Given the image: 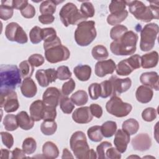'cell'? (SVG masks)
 Returning a JSON list of instances; mask_svg holds the SVG:
<instances>
[{
  "mask_svg": "<svg viewBox=\"0 0 159 159\" xmlns=\"http://www.w3.org/2000/svg\"><path fill=\"white\" fill-rule=\"evenodd\" d=\"M5 35L11 42H16L20 44L27 42L28 37L23 28L17 22L9 23L5 29Z\"/></svg>",
  "mask_w": 159,
  "mask_h": 159,
  "instance_id": "obj_11",
  "label": "cell"
},
{
  "mask_svg": "<svg viewBox=\"0 0 159 159\" xmlns=\"http://www.w3.org/2000/svg\"><path fill=\"white\" fill-rule=\"evenodd\" d=\"M42 40H43L44 44L52 43L58 37L56 30L53 27H46L42 29Z\"/></svg>",
  "mask_w": 159,
  "mask_h": 159,
  "instance_id": "obj_38",
  "label": "cell"
},
{
  "mask_svg": "<svg viewBox=\"0 0 159 159\" xmlns=\"http://www.w3.org/2000/svg\"><path fill=\"white\" fill-rule=\"evenodd\" d=\"M73 158V156L72 155V154L71 153V152L68 150V148H65L63 150V154H62V157L61 158Z\"/></svg>",
  "mask_w": 159,
  "mask_h": 159,
  "instance_id": "obj_62",
  "label": "cell"
},
{
  "mask_svg": "<svg viewBox=\"0 0 159 159\" xmlns=\"http://www.w3.org/2000/svg\"><path fill=\"white\" fill-rule=\"evenodd\" d=\"M45 104L43 101L38 99L34 101L30 106L29 111L30 117L34 121H40L43 119Z\"/></svg>",
  "mask_w": 159,
  "mask_h": 159,
  "instance_id": "obj_21",
  "label": "cell"
},
{
  "mask_svg": "<svg viewBox=\"0 0 159 159\" xmlns=\"http://www.w3.org/2000/svg\"><path fill=\"white\" fill-rule=\"evenodd\" d=\"M30 42L34 44H37L42 40V29L39 26H34L29 32Z\"/></svg>",
  "mask_w": 159,
  "mask_h": 159,
  "instance_id": "obj_45",
  "label": "cell"
},
{
  "mask_svg": "<svg viewBox=\"0 0 159 159\" xmlns=\"http://www.w3.org/2000/svg\"><path fill=\"white\" fill-rule=\"evenodd\" d=\"M39 21L43 24H50L53 22L55 17L51 14H41L38 17Z\"/></svg>",
  "mask_w": 159,
  "mask_h": 159,
  "instance_id": "obj_58",
  "label": "cell"
},
{
  "mask_svg": "<svg viewBox=\"0 0 159 159\" xmlns=\"http://www.w3.org/2000/svg\"><path fill=\"white\" fill-rule=\"evenodd\" d=\"M70 145L75 157L79 159L97 158L96 152L89 148L85 134L82 131H76L71 136Z\"/></svg>",
  "mask_w": 159,
  "mask_h": 159,
  "instance_id": "obj_4",
  "label": "cell"
},
{
  "mask_svg": "<svg viewBox=\"0 0 159 159\" xmlns=\"http://www.w3.org/2000/svg\"><path fill=\"white\" fill-rule=\"evenodd\" d=\"M57 117L56 107L45 106L43 120H55Z\"/></svg>",
  "mask_w": 159,
  "mask_h": 159,
  "instance_id": "obj_56",
  "label": "cell"
},
{
  "mask_svg": "<svg viewBox=\"0 0 159 159\" xmlns=\"http://www.w3.org/2000/svg\"><path fill=\"white\" fill-rule=\"evenodd\" d=\"M2 123L5 129L7 131H14L19 127L16 116L14 114H8L5 116Z\"/></svg>",
  "mask_w": 159,
  "mask_h": 159,
  "instance_id": "obj_36",
  "label": "cell"
},
{
  "mask_svg": "<svg viewBox=\"0 0 159 159\" xmlns=\"http://www.w3.org/2000/svg\"><path fill=\"white\" fill-rule=\"evenodd\" d=\"M57 1H52V0H47L43 1L39 7L40 12L42 14H51L53 15L56 11L57 5L60 2H62Z\"/></svg>",
  "mask_w": 159,
  "mask_h": 159,
  "instance_id": "obj_29",
  "label": "cell"
},
{
  "mask_svg": "<svg viewBox=\"0 0 159 159\" xmlns=\"http://www.w3.org/2000/svg\"><path fill=\"white\" fill-rule=\"evenodd\" d=\"M158 31V25L154 22L147 24L142 28L140 41V48L142 51L148 52L154 47Z\"/></svg>",
  "mask_w": 159,
  "mask_h": 159,
  "instance_id": "obj_7",
  "label": "cell"
},
{
  "mask_svg": "<svg viewBox=\"0 0 159 159\" xmlns=\"http://www.w3.org/2000/svg\"><path fill=\"white\" fill-rule=\"evenodd\" d=\"M96 35L95 22L93 20H85L77 25L74 37L78 45L86 47L96 39Z\"/></svg>",
  "mask_w": 159,
  "mask_h": 159,
  "instance_id": "obj_5",
  "label": "cell"
},
{
  "mask_svg": "<svg viewBox=\"0 0 159 159\" xmlns=\"http://www.w3.org/2000/svg\"><path fill=\"white\" fill-rule=\"evenodd\" d=\"M157 116V111L153 107H147L142 112V117L146 122L154 120Z\"/></svg>",
  "mask_w": 159,
  "mask_h": 159,
  "instance_id": "obj_48",
  "label": "cell"
},
{
  "mask_svg": "<svg viewBox=\"0 0 159 159\" xmlns=\"http://www.w3.org/2000/svg\"><path fill=\"white\" fill-rule=\"evenodd\" d=\"M29 62L34 67H39L43 65L45 61L44 57L39 53L32 54L28 58Z\"/></svg>",
  "mask_w": 159,
  "mask_h": 159,
  "instance_id": "obj_52",
  "label": "cell"
},
{
  "mask_svg": "<svg viewBox=\"0 0 159 159\" xmlns=\"http://www.w3.org/2000/svg\"><path fill=\"white\" fill-rule=\"evenodd\" d=\"M122 129L127 132L130 135L135 134L139 129V124L138 121L133 118H130L123 122Z\"/></svg>",
  "mask_w": 159,
  "mask_h": 159,
  "instance_id": "obj_31",
  "label": "cell"
},
{
  "mask_svg": "<svg viewBox=\"0 0 159 159\" xmlns=\"http://www.w3.org/2000/svg\"><path fill=\"white\" fill-rule=\"evenodd\" d=\"M127 31L128 29L124 25H114L110 31V37L114 40H118L120 37H122Z\"/></svg>",
  "mask_w": 159,
  "mask_h": 159,
  "instance_id": "obj_43",
  "label": "cell"
},
{
  "mask_svg": "<svg viewBox=\"0 0 159 159\" xmlns=\"http://www.w3.org/2000/svg\"><path fill=\"white\" fill-rule=\"evenodd\" d=\"M134 158H140V157H138V156H134V155H131V156H129V157H127V158H134Z\"/></svg>",
  "mask_w": 159,
  "mask_h": 159,
  "instance_id": "obj_63",
  "label": "cell"
},
{
  "mask_svg": "<svg viewBox=\"0 0 159 159\" xmlns=\"http://www.w3.org/2000/svg\"><path fill=\"white\" fill-rule=\"evenodd\" d=\"M75 82L73 78H70L68 81L64 83L61 87V93L63 96H68L75 89Z\"/></svg>",
  "mask_w": 159,
  "mask_h": 159,
  "instance_id": "obj_51",
  "label": "cell"
},
{
  "mask_svg": "<svg viewBox=\"0 0 159 159\" xmlns=\"http://www.w3.org/2000/svg\"><path fill=\"white\" fill-rule=\"evenodd\" d=\"M91 112L93 117L100 118L102 115V109L101 106L98 104H91L89 106Z\"/></svg>",
  "mask_w": 159,
  "mask_h": 159,
  "instance_id": "obj_57",
  "label": "cell"
},
{
  "mask_svg": "<svg viewBox=\"0 0 159 159\" xmlns=\"http://www.w3.org/2000/svg\"><path fill=\"white\" fill-rule=\"evenodd\" d=\"M93 118L89 107L84 106L77 108L72 114L73 120L78 124H88Z\"/></svg>",
  "mask_w": 159,
  "mask_h": 159,
  "instance_id": "obj_18",
  "label": "cell"
},
{
  "mask_svg": "<svg viewBox=\"0 0 159 159\" xmlns=\"http://www.w3.org/2000/svg\"><path fill=\"white\" fill-rule=\"evenodd\" d=\"M125 1H111L109 9L111 14L118 13L125 9L126 7Z\"/></svg>",
  "mask_w": 159,
  "mask_h": 159,
  "instance_id": "obj_46",
  "label": "cell"
},
{
  "mask_svg": "<svg viewBox=\"0 0 159 159\" xmlns=\"http://www.w3.org/2000/svg\"><path fill=\"white\" fill-rule=\"evenodd\" d=\"M131 143L134 150L140 152L146 151L152 146L151 138L146 133H140L137 135L132 139Z\"/></svg>",
  "mask_w": 159,
  "mask_h": 159,
  "instance_id": "obj_16",
  "label": "cell"
},
{
  "mask_svg": "<svg viewBox=\"0 0 159 159\" xmlns=\"http://www.w3.org/2000/svg\"><path fill=\"white\" fill-rule=\"evenodd\" d=\"M137 40L138 35L132 30H128L118 40L111 43L110 50L116 55H132L136 51Z\"/></svg>",
  "mask_w": 159,
  "mask_h": 159,
  "instance_id": "obj_3",
  "label": "cell"
},
{
  "mask_svg": "<svg viewBox=\"0 0 159 159\" xmlns=\"http://www.w3.org/2000/svg\"><path fill=\"white\" fill-rule=\"evenodd\" d=\"M155 158V157H151V156H146V157H143V158Z\"/></svg>",
  "mask_w": 159,
  "mask_h": 159,
  "instance_id": "obj_64",
  "label": "cell"
},
{
  "mask_svg": "<svg viewBox=\"0 0 159 159\" xmlns=\"http://www.w3.org/2000/svg\"><path fill=\"white\" fill-rule=\"evenodd\" d=\"M21 15L27 19H31L35 15L36 11L35 7L30 4H29L24 9L20 11Z\"/></svg>",
  "mask_w": 159,
  "mask_h": 159,
  "instance_id": "obj_54",
  "label": "cell"
},
{
  "mask_svg": "<svg viewBox=\"0 0 159 159\" xmlns=\"http://www.w3.org/2000/svg\"><path fill=\"white\" fill-rule=\"evenodd\" d=\"M140 67V56L138 54H135L119 61L116 66V71L119 76H127L134 70Z\"/></svg>",
  "mask_w": 159,
  "mask_h": 159,
  "instance_id": "obj_10",
  "label": "cell"
},
{
  "mask_svg": "<svg viewBox=\"0 0 159 159\" xmlns=\"http://www.w3.org/2000/svg\"><path fill=\"white\" fill-rule=\"evenodd\" d=\"M57 129V124L55 120H43L40 125V130L45 135H52Z\"/></svg>",
  "mask_w": 159,
  "mask_h": 159,
  "instance_id": "obj_32",
  "label": "cell"
},
{
  "mask_svg": "<svg viewBox=\"0 0 159 159\" xmlns=\"http://www.w3.org/2000/svg\"><path fill=\"white\" fill-rule=\"evenodd\" d=\"M59 16L65 27L70 25H78L87 20V18L82 14L80 10L73 2H67L63 6L59 12Z\"/></svg>",
  "mask_w": 159,
  "mask_h": 159,
  "instance_id": "obj_6",
  "label": "cell"
},
{
  "mask_svg": "<svg viewBox=\"0 0 159 159\" xmlns=\"http://www.w3.org/2000/svg\"><path fill=\"white\" fill-rule=\"evenodd\" d=\"M129 6V12L139 20L143 22H149L152 19H158V3L150 2L147 6L140 1H125Z\"/></svg>",
  "mask_w": 159,
  "mask_h": 159,
  "instance_id": "obj_2",
  "label": "cell"
},
{
  "mask_svg": "<svg viewBox=\"0 0 159 159\" xmlns=\"http://www.w3.org/2000/svg\"><path fill=\"white\" fill-rule=\"evenodd\" d=\"M87 134L89 139L94 142H99L103 139L101 127L99 125H94L88 129Z\"/></svg>",
  "mask_w": 159,
  "mask_h": 159,
  "instance_id": "obj_37",
  "label": "cell"
},
{
  "mask_svg": "<svg viewBox=\"0 0 159 159\" xmlns=\"http://www.w3.org/2000/svg\"><path fill=\"white\" fill-rule=\"evenodd\" d=\"M101 86L98 83H91L88 87V93L89 97L93 100L98 99L101 96Z\"/></svg>",
  "mask_w": 159,
  "mask_h": 159,
  "instance_id": "obj_47",
  "label": "cell"
},
{
  "mask_svg": "<svg viewBox=\"0 0 159 159\" xmlns=\"http://www.w3.org/2000/svg\"><path fill=\"white\" fill-rule=\"evenodd\" d=\"M19 70L22 78L24 79L27 78H30L33 75L34 66H33L28 60H24L20 63Z\"/></svg>",
  "mask_w": 159,
  "mask_h": 159,
  "instance_id": "obj_41",
  "label": "cell"
},
{
  "mask_svg": "<svg viewBox=\"0 0 159 159\" xmlns=\"http://www.w3.org/2000/svg\"><path fill=\"white\" fill-rule=\"evenodd\" d=\"M153 96V91L152 88L145 85L139 86L135 92V97L140 103L146 104L149 102Z\"/></svg>",
  "mask_w": 159,
  "mask_h": 159,
  "instance_id": "obj_23",
  "label": "cell"
},
{
  "mask_svg": "<svg viewBox=\"0 0 159 159\" xmlns=\"http://www.w3.org/2000/svg\"><path fill=\"white\" fill-rule=\"evenodd\" d=\"M0 107L4 108L6 112L11 113L16 111L19 107L17 95L16 91H12L0 94Z\"/></svg>",
  "mask_w": 159,
  "mask_h": 159,
  "instance_id": "obj_12",
  "label": "cell"
},
{
  "mask_svg": "<svg viewBox=\"0 0 159 159\" xmlns=\"http://www.w3.org/2000/svg\"><path fill=\"white\" fill-rule=\"evenodd\" d=\"M57 78L61 81L70 79L72 75L69 68L65 65L58 66L57 70Z\"/></svg>",
  "mask_w": 159,
  "mask_h": 159,
  "instance_id": "obj_49",
  "label": "cell"
},
{
  "mask_svg": "<svg viewBox=\"0 0 159 159\" xmlns=\"http://www.w3.org/2000/svg\"><path fill=\"white\" fill-rule=\"evenodd\" d=\"M105 155L106 159H120L121 158V153L112 146L106 150Z\"/></svg>",
  "mask_w": 159,
  "mask_h": 159,
  "instance_id": "obj_55",
  "label": "cell"
},
{
  "mask_svg": "<svg viewBox=\"0 0 159 159\" xmlns=\"http://www.w3.org/2000/svg\"><path fill=\"white\" fill-rule=\"evenodd\" d=\"M1 93L14 91L21 83L22 76L16 65H1L0 66Z\"/></svg>",
  "mask_w": 159,
  "mask_h": 159,
  "instance_id": "obj_1",
  "label": "cell"
},
{
  "mask_svg": "<svg viewBox=\"0 0 159 159\" xmlns=\"http://www.w3.org/2000/svg\"><path fill=\"white\" fill-rule=\"evenodd\" d=\"M109 80L112 84L114 91L115 95L116 93H123L128 91L130 89L132 85V81L129 78H119L116 76L112 75L110 78Z\"/></svg>",
  "mask_w": 159,
  "mask_h": 159,
  "instance_id": "obj_19",
  "label": "cell"
},
{
  "mask_svg": "<svg viewBox=\"0 0 159 159\" xmlns=\"http://www.w3.org/2000/svg\"><path fill=\"white\" fill-rule=\"evenodd\" d=\"M76 77L81 81H88L91 75V68L88 65H78L73 69Z\"/></svg>",
  "mask_w": 159,
  "mask_h": 159,
  "instance_id": "obj_26",
  "label": "cell"
},
{
  "mask_svg": "<svg viewBox=\"0 0 159 159\" xmlns=\"http://www.w3.org/2000/svg\"><path fill=\"white\" fill-rule=\"evenodd\" d=\"M158 75L155 71H149L143 73L140 76V83L145 86H148L156 91L159 89Z\"/></svg>",
  "mask_w": 159,
  "mask_h": 159,
  "instance_id": "obj_20",
  "label": "cell"
},
{
  "mask_svg": "<svg viewBox=\"0 0 159 159\" xmlns=\"http://www.w3.org/2000/svg\"><path fill=\"white\" fill-rule=\"evenodd\" d=\"M45 59L51 63L67 60L70 56L68 48L61 43L54 45L45 50Z\"/></svg>",
  "mask_w": 159,
  "mask_h": 159,
  "instance_id": "obj_9",
  "label": "cell"
},
{
  "mask_svg": "<svg viewBox=\"0 0 159 159\" xmlns=\"http://www.w3.org/2000/svg\"><path fill=\"white\" fill-rule=\"evenodd\" d=\"M128 16V11L124 10L118 13L110 14L107 17V22L111 25H116L120 24Z\"/></svg>",
  "mask_w": 159,
  "mask_h": 159,
  "instance_id": "obj_30",
  "label": "cell"
},
{
  "mask_svg": "<svg viewBox=\"0 0 159 159\" xmlns=\"http://www.w3.org/2000/svg\"><path fill=\"white\" fill-rule=\"evenodd\" d=\"M106 109L110 114L117 117H123L131 112L132 106L129 103L123 102L119 97L113 96L107 102Z\"/></svg>",
  "mask_w": 159,
  "mask_h": 159,
  "instance_id": "obj_8",
  "label": "cell"
},
{
  "mask_svg": "<svg viewBox=\"0 0 159 159\" xmlns=\"http://www.w3.org/2000/svg\"><path fill=\"white\" fill-rule=\"evenodd\" d=\"M100 86L101 89L100 97L102 98H107L111 96H116L112 84L109 80L102 81L100 83Z\"/></svg>",
  "mask_w": 159,
  "mask_h": 159,
  "instance_id": "obj_39",
  "label": "cell"
},
{
  "mask_svg": "<svg viewBox=\"0 0 159 159\" xmlns=\"http://www.w3.org/2000/svg\"><path fill=\"white\" fill-rule=\"evenodd\" d=\"M101 127L103 136L106 138H109L115 134L117 131V126L116 122L108 120L103 123Z\"/></svg>",
  "mask_w": 159,
  "mask_h": 159,
  "instance_id": "obj_34",
  "label": "cell"
},
{
  "mask_svg": "<svg viewBox=\"0 0 159 159\" xmlns=\"http://www.w3.org/2000/svg\"><path fill=\"white\" fill-rule=\"evenodd\" d=\"M1 137L3 144L7 148H11L14 144V138L12 134L7 132H1Z\"/></svg>",
  "mask_w": 159,
  "mask_h": 159,
  "instance_id": "obj_53",
  "label": "cell"
},
{
  "mask_svg": "<svg viewBox=\"0 0 159 159\" xmlns=\"http://www.w3.org/2000/svg\"><path fill=\"white\" fill-rule=\"evenodd\" d=\"M59 104L61 110L65 114H71L75 108V104L66 96H61Z\"/></svg>",
  "mask_w": 159,
  "mask_h": 159,
  "instance_id": "obj_40",
  "label": "cell"
},
{
  "mask_svg": "<svg viewBox=\"0 0 159 159\" xmlns=\"http://www.w3.org/2000/svg\"><path fill=\"white\" fill-rule=\"evenodd\" d=\"M12 1H2L0 6V18L4 20L11 19L14 14Z\"/></svg>",
  "mask_w": 159,
  "mask_h": 159,
  "instance_id": "obj_28",
  "label": "cell"
},
{
  "mask_svg": "<svg viewBox=\"0 0 159 159\" xmlns=\"http://www.w3.org/2000/svg\"><path fill=\"white\" fill-rule=\"evenodd\" d=\"M91 55L95 60L101 61L107 58L109 53L106 47L102 45H97L92 48Z\"/></svg>",
  "mask_w": 159,
  "mask_h": 159,
  "instance_id": "obj_33",
  "label": "cell"
},
{
  "mask_svg": "<svg viewBox=\"0 0 159 159\" xmlns=\"http://www.w3.org/2000/svg\"><path fill=\"white\" fill-rule=\"evenodd\" d=\"M20 91L24 96L28 98L34 97L37 92L36 84L31 78H25L21 85Z\"/></svg>",
  "mask_w": 159,
  "mask_h": 159,
  "instance_id": "obj_22",
  "label": "cell"
},
{
  "mask_svg": "<svg viewBox=\"0 0 159 159\" xmlns=\"http://www.w3.org/2000/svg\"><path fill=\"white\" fill-rule=\"evenodd\" d=\"M25 153L24 152L23 150L20 149L19 148H15L12 152H11V158L14 159H19V158H26Z\"/></svg>",
  "mask_w": 159,
  "mask_h": 159,
  "instance_id": "obj_60",
  "label": "cell"
},
{
  "mask_svg": "<svg viewBox=\"0 0 159 159\" xmlns=\"http://www.w3.org/2000/svg\"><path fill=\"white\" fill-rule=\"evenodd\" d=\"M112 144L107 141H104L101 142L99 145L96 147V154L97 157L99 159H106V150L112 147Z\"/></svg>",
  "mask_w": 159,
  "mask_h": 159,
  "instance_id": "obj_50",
  "label": "cell"
},
{
  "mask_svg": "<svg viewBox=\"0 0 159 159\" xmlns=\"http://www.w3.org/2000/svg\"><path fill=\"white\" fill-rule=\"evenodd\" d=\"M130 142V135L123 129H118L115 133L114 144L115 148L120 153H124Z\"/></svg>",
  "mask_w": 159,
  "mask_h": 159,
  "instance_id": "obj_17",
  "label": "cell"
},
{
  "mask_svg": "<svg viewBox=\"0 0 159 159\" xmlns=\"http://www.w3.org/2000/svg\"><path fill=\"white\" fill-rule=\"evenodd\" d=\"M19 126L23 130H29L33 128L34 120L25 111H20L16 115Z\"/></svg>",
  "mask_w": 159,
  "mask_h": 159,
  "instance_id": "obj_25",
  "label": "cell"
},
{
  "mask_svg": "<svg viewBox=\"0 0 159 159\" xmlns=\"http://www.w3.org/2000/svg\"><path fill=\"white\" fill-rule=\"evenodd\" d=\"M29 4L28 1L26 0H13L12 1V7L13 9L20 11L24 9Z\"/></svg>",
  "mask_w": 159,
  "mask_h": 159,
  "instance_id": "obj_59",
  "label": "cell"
},
{
  "mask_svg": "<svg viewBox=\"0 0 159 159\" xmlns=\"http://www.w3.org/2000/svg\"><path fill=\"white\" fill-rule=\"evenodd\" d=\"M11 152L8 150L1 148V158L2 159H8L9 158V155Z\"/></svg>",
  "mask_w": 159,
  "mask_h": 159,
  "instance_id": "obj_61",
  "label": "cell"
},
{
  "mask_svg": "<svg viewBox=\"0 0 159 159\" xmlns=\"http://www.w3.org/2000/svg\"><path fill=\"white\" fill-rule=\"evenodd\" d=\"M42 153L45 158L53 159L58 157L59 150L53 142L47 141L42 146Z\"/></svg>",
  "mask_w": 159,
  "mask_h": 159,
  "instance_id": "obj_27",
  "label": "cell"
},
{
  "mask_svg": "<svg viewBox=\"0 0 159 159\" xmlns=\"http://www.w3.org/2000/svg\"><path fill=\"white\" fill-rule=\"evenodd\" d=\"M61 96V93L57 88L49 87L44 91L42 101L47 106L57 107Z\"/></svg>",
  "mask_w": 159,
  "mask_h": 159,
  "instance_id": "obj_14",
  "label": "cell"
},
{
  "mask_svg": "<svg viewBox=\"0 0 159 159\" xmlns=\"http://www.w3.org/2000/svg\"><path fill=\"white\" fill-rule=\"evenodd\" d=\"M116 68V65L112 59L98 61L95 65V75L102 78L108 74H112Z\"/></svg>",
  "mask_w": 159,
  "mask_h": 159,
  "instance_id": "obj_15",
  "label": "cell"
},
{
  "mask_svg": "<svg viewBox=\"0 0 159 159\" xmlns=\"http://www.w3.org/2000/svg\"><path fill=\"white\" fill-rule=\"evenodd\" d=\"M70 99L75 104L78 106H81L87 103L88 101V96L85 91L78 90L71 96Z\"/></svg>",
  "mask_w": 159,
  "mask_h": 159,
  "instance_id": "obj_35",
  "label": "cell"
},
{
  "mask_svg": "<svg viewBox=\"0 0 159 159\" xmlns=\"http://www.w3.org/2000/svg\"><path fill=\"white\" fill-rule=\"evenodd\" d=\"M80 11L87 19L89 17H93L95 13L94 7L93 4L89 1H84L81 4Z\"/></svg>",
  "mask_w": 159,
  "mask_h": 159,
  "instance_id": "obj_44",
  "label": "cell"
},
{
  "mask_svg": "<svg viewBox=\"0 0 159 159\" xmlns=\"http://www.w3.org/2000/svg\"><path fill=\"white\" fill-rule=\"evenodd\" d=\"M158 62V53L157 51H152L140 57V64L143 68H152L155 67Z\"/></svg>",
  "mask_w": 159,
  "mask_h": 159,
  "instance_id": "obj_24",
  "label": "cell"
},
{
  "mask_svg": "<svg viewBox=\"0 0 159 159\" xmlns=\"http://www.w3.org/2000/svg\"><path fill=\"white\" fill-rule=\"evenodd\" d=\"M35 78L40 86L47 87L50 83L56 81L57 78V70L54 68L38 70L35 73Z\"/></svg>",
  "mask_w": 159,
  "mask_h": 159,
  "instance_id": "obj_13",
  "label": "cell"
},
{
  "mask_svg": "<svg viewBox=\"0 0 159 159\" xmlns=\"http://www.w3.org/2000/svg\"><path fill=\"white\" fill-rule=\"evenodd\" d=\"M22 150L27 155H30L35 152L37 148V143L32 137H27L22 143Z\"/></svg>",
  "mask_w": 159,
  "mask_h": 159,
  "instance_id": "obj_42",
  "label": "cell"
}]
</instances>
